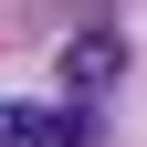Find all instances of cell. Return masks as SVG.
Returning a JSON list of instances; mask_svg holds the SVG:
<instances>
[{"mask_svg": "<svg viewBox=\"0 0 147 147\" xmlns=\"http://www.w3.org/2000/svg\"><path fill=\"white\" fill-rule=\"evenodd\" d=\"M0 147H95V105H0Z\"/></svg>", "mask_w": 147, "mask_h": 147, "instance_id": "obj_1", "label": "cell"}, {"mask_svg": "<svg viewBox=\"0 0 147 147\" xmlns=\"http://www.w3.org/2000/svg\"><path fill=\"white\" fill-rule=\"evenodd\" d=\"M63 74H74V84H105V74H116V32H95V42H74V53H63Z\"/></svg>", "mask_w": 147, "mask_h": 147, "instance_id": "obj_2", "label": "cell"}]
</instances>
